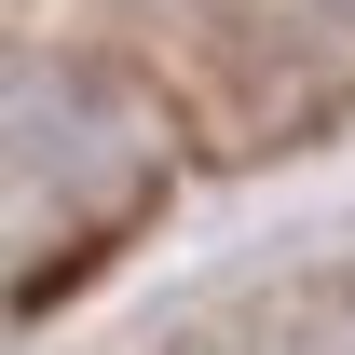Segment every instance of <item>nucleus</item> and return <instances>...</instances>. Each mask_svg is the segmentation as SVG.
Returning a JSON list of instances; mask_svg holds the SVG:
<instances>
[{
  "label": "nucleus",
  "mask_w": 355,
  "mask_h": 355,
  "mask_svg": "<svg viewBox=\"0 0 355 355\" xmlns=\"http://www.w3.org/2000/svg\"><path fill=\"white\" fill-rule=\"evenodd\" d=\"M328 14H355V0H328Z\"/></svg>",
  "instance_id": "nucleus-1"
}]
</instances>
